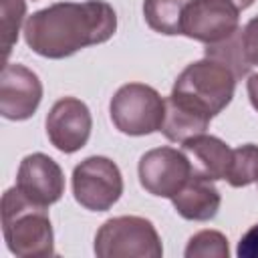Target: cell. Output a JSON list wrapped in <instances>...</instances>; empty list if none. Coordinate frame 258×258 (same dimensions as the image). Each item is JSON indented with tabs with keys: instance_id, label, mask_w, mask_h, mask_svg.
<instances>
[{
	"instance_id": "cell-13",
	"label": "cell",
	"mask_w": 258,
	"mask_h": 258,
	"mask_svg": "<svg viewBox=\"0 0 258 258\" xmlns=\"http://www.w3.org/2000/svg\"><path fill=\"white\" fill-rule=\"evenodd\" d=\"M183 151L191 161V169L206 175L208 179H226L232 163V147L214 135H194L181 143Z\"/></svg>"
},
{
	"instance_id": "cell-5",
	"label": "cell",
	"mask_w": 258,
	"mask_h": 258,
	"mask_svg": "<svg viewBox=\"0 0 258 258\" xmlns=\"http://www.w3.org/2000/svg\"><path fill=\"white\" fill-rule=\"evenodd\" d=\"M113 125L125 135H149L161 129L165 99L143 83H127L117 89L109 105Z\"/></svg>"
},
{
	"instance_id": "cell-3",
	"label": "cell",
	"mask_w": 258,
	"mask_h": 258,
	"mask_svg": "<svg viewBox=\"0 0 258 258\" xmlns=\"http://www.w3.org/2000/svg\"><path fill=\"white\" fill-rule=\"evenodd\" d=\"M2 232L8 250L20 258L54 254L52 226L44 206L30 202L18 187L2 196Z\"/></svg>"
},
{
	"instance_id": "cell-15",
	"label": "cell",
	"mask_w": 258,
	"mask_h": 258,
	"mask_svg": "<svg viewBox=\"0 0 258 258\" xmlns=\"http://www.w3.org/2000/svg\"><path fill=\"white\" fill-rule=\"evenodd\" d=\"M226 181L232 187H244L258 181V145L246 143L232 149V163Z\"/></svg>"
},
{
	"instance_id": "cell-22",
	"label": "cell",
	"mask_w": 258,
	"mask_h": 258,
	"mask_svg": "<svg viewBox=\"0 0 258 258\" xmlns=\"http://www.w3.org/2000/svg\"><path fill=\"white\" fill-rule=\"evenodd\" d=\"M230 2H234L240 10H246L248 6H252V2H254V0H230Z\"/></svg>"
},
{
	"instance_id": "cell-16",
	"label": "cell",
	"mask_w": 258,
	"mask_h": 258,
	"mask_svg": "<svg viewBox=\"0 0 258 258\" xmlns=\"http://www.w3.org/2000/svg\"><path fill=\"white\" fill-rule=\"evenodd\" d=\"M206 56H208V58H214V60H218V62H222V64H226V67L236 75V79L248 75V71H250V62H248L246 56H244L242 32H240V30H236L230 38H226V40H222V42L208 44Z\"/></svg>"
},
{
	"instance_id": "cell-8",
	"label": "cell",
	"mask_w": 258,
	"mask_h": 258,
	"mask_svg": "<svg viewBox=\"0 0 258 258\" xmlns=\"http://www.w3.org/2000/svg\"><path fill=\"white\" fill-rule=\"evenodd\" d=\"M139 181L143 189L157 198H173L191 175V161L185 151L157 147L141 155Z\"/></svg>"
},
{
	"instance_id": "cell-9",
	"label": "cell",
	"mask_w": 258,
	"mask_h": 258,
	"mask_svg": "<svg viewBox=\"0 0 258 258\" xmlns=\"http://www.w3.org/2000/svg\"><path fill=\"white\" fill-rule=\"evenodd\" d=\"M93 127L89 107L75 97L58 99L46 115L48 141L62 153H75L89 141Z\"/></svg>"
},
{
	"instance_id": "cell-2",
	"label": "cell",
	"mask_w": 258,
	"mask_h": 258,
	"mask_svg": "<svg viewBox=\"0 0 258 258\" xmlns=\"http://www.w3.org/2000/svg\"><path fill=\"white\" fill-rule=\"evenodd\" d=\"M236 75L214 58H202L187 64L173 83L167 101L173 105L210 119L218 115L234 97Z\"/></svg>"
},
{
	"instance_id": "cell-19",
	"label": "cell",
	"mask_w": 258,
	"mask_h": 258,
	"mask_svg": "<svg viewBox=\"0 0 258 258\" xmlns=\"http://www.w3.org/2000/svg\"><path fill=\"white\" fill-rule=\"evenodd\" d=\"M242 48L246 60L258 67V16H254L242 30Z\"/></svg>"
},
{
	"instance_id": "cell-1",
	"label": "cell",
	"mask_w": 258,
	"mask_h": 258,
	"mask_svg": "<svg viewBox=\"0 0 258 258\" xmlns=\"http://www.w3.org/2000/svg\"><path fill=\"white\" fill-rule=\"evenodd\" d=\"M117 30V14L103 0L56 2L28 16L26 44L40 56L64 58L77 50L107 42Z\"/></svg>"
},
{
	"instance_id": "cell-4",
	"label": "cell",
	"mask_w": 258,
	"mask_h": 258,
	"mask_svg": "<svg viewBox=\"0 0 258 258\" xmlns=\"http://www.w3.org/2000/svg\"><path fill=\"white\" fill-rule=\"evenodd\" d=\"M99 258H159L163 254L155 226L139 216L107 220L95 236Z\"/></svg>"
},
{
	"instance_id": "cell-10",
	"label": "cell",
	"mask_w": 258,
	"mask_h": 258,
	"mask_svg": "<svg viewBox=\"0 0 258 258\" xmlns=\"http://www.w3.org/2000/svg\"><path fill=\"white\" fill-rule=\"evenodd\" d=\"M42 99V85L24 64H4L0 77V113L10 121H24L34 115Z\"/></svg>"
},
{
	"instance_id": "cell-7",
	"label": "cell",
	"mask_w": 258,
	"mask_h": 258,
	"mask_svg": "<svg viewBox=\"0 0 258 258\" xmlns=\"http://www.w3.org/2000/svg\"><path fill=\"white\" fill-rule=\"evenodd\" d=\"M240 8L230 0H187L181 18V34L216 44L238 30Z\"/></svg>"
},
{
	"instance_id": "cell-6",
	"label": "cell",
	"mask_w": 258,
	"mask_h": 258,
	"mask_svg": "<svg viewBox=\"0 0 258 258\" xmlns=\"http://www.w3.org/2000/svg\"><path fill=\"white\" fill-rule=\"evenodd\" d=\"M73 194L85 210L107 212L123 194L117 163L103 155L83 159L73 171Z\"/></svg>"
},
{
	"instance_id": "cell-21",
	"label": "cell",
	"mask_w": 258,
	"mask_h": 258,
	"mask_svg": "<svg viewBox=\"0 0 258 258\" xmlns=\"http://www.w3.org/2000/svg\"><path fill=\"white\" fill-rule=\"evenodd\" d=\"M246 89H248V97H250L252 107L258 111V75H250V77H248Z\"/></svg>"
},
{
	"instance_id": "cell-14",
	"label": "cell",
	"mask_w": 258,
	"mask_h": 258,
	"mask_svg": "<svg viewBox=\"0 0 258 258\" xmlns=\"http://www.w3.org/2000/svg\"><path fill=\"white\" fill-rule=\"evenodd\" d=\"M187 0H143V16L159 34H181V18Z\"/></svg>"
},
{
	"instance_id": "cell-20",
	"label": "cell",
	"mask_w": 258,
	"mask_h": 258,
	"mask_svg": "<svg viewBox=\"0 0 258 258\" xmlns=\"http://www.w3.org/2000/svg\"><path fill=\"white\" fill-rule=\"evenodd\" d=\"M236 254L240 258H258V224H254L238 242Z\"/></svg>"
},
{
	"instance_id": "cell-12",
	"label": "cell",
	"mask_w": 258,
	"mask_h": 258,
	"mask_svg": "<svg viewBox=\"0 0 258 258\" xmlns=\"http://www.w3.org/2000/svg\"><path fill=\"white\" fill-rule=\"evenodd\" d=\"M171 204L181 218L194 222H208L218 214L222 198L212 179L191 169L189 179L171 198Z\"/></svg>"
},
{
	"instance_id": "cell-18",
	"label": "cell",
	"mask_w": 258,
	"mask_h": 258,
	"mask_svg": "<svg viewBox=\"0 0 258 258\" xmlns=\"http://www.w3.org/2000/svg\"><path fill=\"white\" fill-rule=\"evenodd\" d=\"M230 250H228V240L224 234L216 232V230H204L198 232L196 236L189 238L187 248H185V256L187 258H198V256H214V258H228Z\"/></svg>"
},
{
	"instance_id": "cell-11",
	"label": "cell",
	"mask_w": 258,
	"mask_h": 258,
	"mask_svg": "<svg viewBox=\"0 0 258 258\" xmlns=\"http://www.w3.org/2000/svg\"><path fill=\"white\" fill-rule=\"evenodd\" d=\"M16 187L34 204L48 208L64 191V175L58 163L44 153H30L20 161Z\"/></svg>"
},
{
	"instance_id": "cell-17",
	"label": "cell",
	"mask_w": 258,
	"mask_h": 258,
	"mask_svg": "<svg viewBox=\"0 0 258 258\" xmlns=\"http://www.w3.org/2000/svg\"><path fill=\"white\" fill-rule=\"evenodd\" d=\"M0 20H2V58L4 64L12 52V46L18 40V30L26 14L24 0H0Z\"/></svg>"
}]
</instances>
